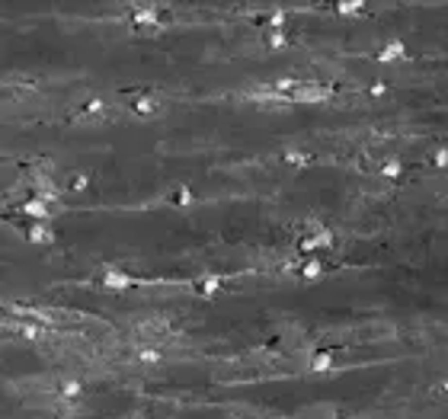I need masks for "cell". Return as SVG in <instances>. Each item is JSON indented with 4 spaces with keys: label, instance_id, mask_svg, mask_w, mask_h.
I'll use <instances>...</instances> for the list:
<instances>
[{
    "label": "cell",
    "instance_id": "obj_1",
    "mask_svg": "<svg viewBox=\"0 0 448 419\" xmlns=\"http://www.w3.org/2000/svg\"><path fill=\"white\" fill-rule=\"evenodd\" d=\"M106 285H112V288H125V285H128V275L109 272V275H106Z\"/></svg>",
    "mask_w": 448,
    "mask_h": 419
},
{
    "label": "cell",
    "instance_id": "obj_2",
    "mask_svg": "<svg viewBox=\"0 0 448 419\" xmlns=\"http://www.w3.org/2000/svg\"><path fill=\"white\" fill-rule=\"evenodd\" d=\"M330 365H333L330 352H320V358H314V368H330Z\"/></svg>",
    "mask_w": 448,
    "mask_h": 419
},
{
    "label": "cell",
    "instance_id": "obj_3",
    "mask_svg": "<svg viewBox=\"0 0 448 419\" xmlns=\"http://www.w3.org/2000/svg\"><path fill=\"white\" fill-rule=\"evenodd\" d=\"M135 112H157V103H144L141 99V103H135Z\"/></svg>",
    "mask_w": 448,
    "mask_h": 419
},
{
    "label": "cell",
    "instance_id": "obj_4",
    "mask_svg": "<svg viewBox=\"0 0 448 419\" xmlns=\"http://www.w3.org/2000/svg\"><path fill=\"white\" fill-rule=\"evenodd\" d=\"M173 202H176V205H189V202H192V195H189L186 189H179L176 195H173Z\"/></svg>",
    "mask_w": 448,
    "mask_h": 419
},
{
    "label": "cell",
    "instance_id": "obj_5",
    "mask_svg": "<svg viewBox=\"0 0 448 419\" xmlns=\"http://www.w3.org/2000/svg\"><path fill=\"white\" fill-rule=\"evenodd\" d=\"M314 275H320V262H310V266H304V279H314Z\"/></svg>",
    "mask_w": 448,
    "mask_h": 419
},
{
    "label": "cell",
    "instance_id": "obj_6",
    "mask_svg": "<svg viewBox=\"0 0 448 419\" xmlns=\"http://www.w3.org/2000/svg\"><path fill=\"white\" fill-rule=\"evenodd\" d=\"M86 186V176H77V179H70V189H84Z\"/></svg>",
    "mask_w": 448,
    "mask_h": 419
}]
</instances>
